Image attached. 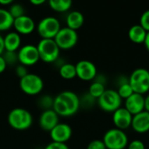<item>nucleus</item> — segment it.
Instances as JSON below:
<instances>
[{"label":"nucleus","instance_id":"1","mask_svg":"<svg viewBox=\"0 0 149 149\" xmlns=\"http://www.w3.org/2000/svg\"><path fill=\"white\" fill-rule=\"evenodd\" d=\"M79 107V97L72 91H64L54 98L52 110L58 116L69 117L74 115Z\"/></svg>","mask_w":149,"mask_h":149},{"label":"nucleus","instance_id":"2","mask_svg":"<svg viewBox=\"0 0 149 149\" xmlns=\"http://www.w3.org/2000/svg\"><path fill=\"white\" fill-rule=\"evenodd\" d=\"M7 120L12 128L19 131L30 128L33 121L31 113L28 110L21 107L12 109L8 114Z\"/></svg>","mask_w":149,"mask_h":149},{"label":"nucleus","instance_id":"3","mask_svg":"<svg viewBox=\"0 0 149 149\" xmlns=\"http://www.w3.org/2000/svg\"><path fill=\"white\" fill-rule=\"evenodd\" d=\"M102 141L107 149H125L128 145V137L126 133L116 127L107 130Z\"/></svg>","mask_w":149,"mask_h":149},{"label":"nucleus","instance_id":"4","mask_svg":"<svg viewBox=\"0 0 149 149\" xmlns=\"http://www.w3.org/2000/svg\"><path fill=\"white\" fill-rule=\"evenodd\" d=\"M39 58L45 63L55 62L60 52V49L56 44L54 39H45L41 38L37 45Z\"/></svg>","mask_w":149,"mask_h":149},{"label":"nucleus","instance_id":"5","mask_svg":"<svg viewBox=\"0 0 149 149\" xmlns=\"http://www.w3.org/2000/svg\"><path fill=\"white\" fill-rule=\"evenodd\" d=\"M128 83L134 93L143 95L149 91V71L145 68L135 69L130 75Z\"/></svg>","mask_w":149,"mask_h":149},{"label":"nucleus","instance_id":"6","mask_svg":"<svg viewBox=\"0 0 149 149\" xmlns=\"http://www.w3.org/2000/svg\"><path fill=\"white\" fill-rule=\"evenodd\" d=\"M60 29V23L55 17H45L37 25L38 35L45 39H54Z\"/></svg>","mask_w":149,"mask_h":149},{"label":"nucleus","instance_id":"7","mask_svg":"<svg viewBox=\"0 0 149 149\" xmlns=\"http://www.w3.org/2000/svg\"><path fill=\"white\" fill-rule=\"evenodd\" d=\"M19 86L23 93L33 96L42 92L44 88V81L40 76L34 73H28L25 77L20 79Z\"/></svg>","mask_w":149,"mask_h":149},{"label":"nucleus","instance_id":"8","mask_svg":"<svg viewBox=\"0 0 149 149\" xmlns=\"http://www.w3.org/2000/svg\"><path fill=\"white\" fill-rule=\"evenodd\" d=\"M122 99L117 91L113 89L106 90L105 93L98 99L99 107L105 112L113 113L120 107Z\"/></svg>","mask_w":149,"mask_h":149},{"label":"nucleus","instance_id":"9","mask_svg":"<svg viewBox=\"0 0 149 149\" xmlns=\"http://www.w3.org/2000/svg\"><path fill=\"white\" fill-rule=\"evenodd\" d=\"M79 36L76 31L68 27H64L59 30L54 40L60 50H70L78 43Z\"/></svg>","mask_w":149,"mask_h":149},{"label":"nucleus","instance_id":"10","mask_svg":"<svg viewBox=\"0 0 149 149\" xmlns=\"http://www.w3.org/2000/svg\"><path fill=\"white\" fill-rule=\"evenodd\" d=\"M17 59L20 65L26 67L36 65L38 60H40L37 46L33 45H25L22 46L17 52Z\"/></svg>","mask_w":149,"mask_h":149},{"label":"nucleus","instance_id":"11","mask_svg":"<svg viewBox=\"0 0 149 149\" xmlns=\"http://www.w3.org/2000/svg\"><path fill=\"white\" fill-rule=\"evenodd\" d=\"M77 77L84 81H90L96 78L97 68L95 65L89 60H80L76 65Z\"/></svg>","mask_w":149,"mask_h":149},{"label":"nucleus","instance_id":"12","mask_svg":"<svg viewBox=\"0 0 149 149\" xmlns=\"http://www.w3.org/2000/svg\"><path fill=\"white\" fill-rule=\"evenodd\" d=\"M72 127L66 123H58L51 132L50 137L52 141L58 143H66L72 137Z\"/></svg>","mask_w":149,"mask_h":149},{"label":"nucleus","instance_id":"13","mask_svg":"<svg viewBox=\"0 0 149 149\" xmlns=\"http://www.w3.org/2000/svg\"><path fill=\"white\" fill-rule=\"evenodd\" d=\"M133 120V115L125 108L120 107L113 114V121L116 128L120 130H125L131 127Z\"/></svg>","mask_w":149,"mask_h":149},{"label":"nucleus","instance_id":"14","mask_svg":"<svg viewBox=\"0 0 149 149\" xmlns=\"http://www.w3.org/2000/svg\"><path fill=\"white\" fill-rule=\"evenodd\" d=\"M58 123V115L52 109L43 111L38 119L39 127L47 132H51Z\"/></svg>","mask_w":149,"mask_h":149},{"label":"nucleus","instance_id":"15","mask_svg":"<svg viewBox=\"0 0 149 149\" xmlns=\"http://www.w3.org/2000/svg\"><path fill=\"white\" fill-rule=\"evenodd\" d=\"M13 27L19 35H28L35 30V22L31 17L24 15L14 19Z\"/></svg>","mask_w":149,"mask_h":149},{"label":"nucleus","instance_id":"16","mask_svg":"<svg viewBox=\"0 0 149 149\" xmlns=\"http://www.w3.org/2000/svg\"><path fill=\"white\" fill-rule=\"evenodd\" d=\"M125 108L134 116L144 111V97L141 94L134 93L125 101Z\"/></svg>","mask_w":149,"mask_h":149},{"label":"nucleus","instance_id":"17","mask_svg":"<svg viewBox=\"0 0 149 149\" xmlns=\"http://www.w3.org/2000/svg\"><path fill=\"white\" fill-rule=\"evenodd\" d=\"M131 127L139 134H145L149 131V113L141 112L133 116Z\"/></svg>","mask_w":149,"mask_h":149},{"label":"nucleus","instance_id":"18","mask_svg":"<svg viewBox=\"0 0 149 149\" xmlns=\"http://www.w3.org/2000/svg\"><path fill=\"white\" fill-rule=\"evenodd\" d=\"M3 43L5 52H17L18 49H20L21 37L16 31L9 32L3 38Z\"/></svg>","mask_w":149,"mask_h":149},{"label":"nucleus","instance_id":"19","mask_svg":"<svg viewBox=\"0 0 149 149\" xmlns=\"http://www.w3.org/2000/svg\"><path fill=\"white\" fill-rule=\"evenodd\" d=\"M84 22H85L84 15L79 10L71 11L66 17V25H67L66 27L76 31L82 27Z\"/></svg>","mask_w":149,"mask_h":149},{"label":"nucleus","instance_id":"20","mask_svg":"<svg viewBox=\"0 0 149 149\" xmlns=\"http://www.w3.org/2000/svg\"><path fill=\"white\" fill-rule=\"evenodd\" d=\"M147 33L148 31L140 24H134L128 31V38L133 43L144 44Z\"/></svg>","mask_w":149,"mask_h":149},{"label":"nucleus","instance_id":"21","mask_svg":"<svg viewBox=\"0 0 149 149\" xmlns=\"http://www.w3.org/2000/svg\"><path fill=\"white\" fill-rule=\"evenodd\" d=\"M14 18L7 9L0 8V31H4L13 26Z\"/></svg>","mask_w":149,"mask_h":149},{"label":"nucleus","instance_id":"22","mask_svg":"<svg viewBox=\"0 0 149 149\" xmlns=\"http://www.w3.org/2000/svg\"><path fill=\"white\" fill-rule=\"evenodd\" d=\"M58 72L60 77L64 79H72L77 77L75 65H72L71 63L63 64L59 67Z\"/></svg>","mask_w":149,"mask_h":149},{"label":"nucleus","instance_id":"23","mask_svg":"<svg viewBox=\"0 0 149 149\" xmlns=\"http://www.w3.org/2000/svg\"><path fill=\"white\" fill-rule=\"evenodd\" d=\"M72 2L71 0H50L49 5L52 10L57 12H65L72 7Z\"/></svg>","mask_w":149,"mask_h":149},{"label":"nucleus","instance_id":"24","mask_svg":"<svg viewBox=\"0 0 149 149\" xmlns=\"http://www.w3.org/2000/svg\"><path fill=\"white\" fill-rule=\"evenodd\" d=\"M105 91L106 88L104 84L98 81H94L89 86V94L94 99H99L105 93Z\"/></svg>","mask_w":149,"mask_h":149},{"label":"nucleus","instance_id":"25","mask_svg":"<svg viewBox=\"0 0 149 149\" xmlns=\"http://www.w3.org/2000/svg\"><path fill=\"white\" fill-rule=\"evenodd\" d=\"M117 93H119V95L121 99L127 100V98H129L134 93V90L128 82H125V83L120 84Z\"/></svg>","mask_w":149,"mask_h":149},{"label":"nucleus","instance_id":"26","mask_svg":"<svg viewBox=\"0 0 149 149\" xmlns=\"http://www.w3.org/2000/svg\"><path fill=\"white\" fill-rule=\"evenodd\" d=\"M8 10L14 19L25 15L24 14V9L23 5L20 3H13L12 4H10V9Z\"/></svg>","mask_w":149,"mask_h":149},{"label":"nucleus","instance_id":"27","mask_svg":"<svg viewBox=\"0 0 149 149\" xmlns=\"http://www.w3.org/2000/svg\"><path fill=\"white\" fill-rule=\"evenodd\" d=\"M53 101H54V99H52L51 96H49V95H44V96H42L39 99V100H38V106L41 108H43L44 111L49 110V109H52Z\"/></svg>","mask_w":149,"mask_h":149},{"label":"nucleus","instance_id":"28","mask_svg":"<svg viewBox=\"0 0 149 149\" xmlns=\"http://www.w3.org/2000/svg\"><path fill=\"white\" fill-rule=\"evenodd\" d=\"M3 57L7 65H12L16 62L18 61L17 53L16 52H5L3 53Z\"/></svg>","mask_w":149,"mask_h":149},{"label":"nucleus","instance_id":"29","mask_svg":"<svg viewBox=\"0 0 149 149\" xmlns=\"http://www.w3.org/2000/svg\"><path fill=\"white\" fill-rule=\"evenodd\" d=\"M140 25L147 31H149V10L141 14L140 18Z\"/></svg>","mask_w":149,"mask_h":149},{"label":"nucleus","instance_id":"30","mask_svg":"<svg viewBox=\"0 0 149 149\" xmlns=\"http://www.w3.org/2000/svg\"><path fill=\"white\" fill-rule=\"evenodd\" d=\"M86 149H107V148H106L103 141H101V140H93L88 144Z\"/></svg>","mask_w":149,"mask_h":149},{"label":"nucleus","instance_id":"31","mask_svg":"<svg viewBox=\"0 0 149 149\" xmlns=\"http://www.w3.org/2000/svg\"><path fill=\"white\" fill-rule=\"evenodd\" d=\"M127 149H145V144L140 140H134L128 145Z\"/></svg>","mask_w":149,"mask_h":149},{"label":"nucleus","instance_id":"32","mask_svg":"<svg viewBox=\"0 0 149 149\" xmlns=\"http://www.w3.org/2000/svg\"><path fill=\"white\" fill-rule=\"evenodd\" d=\"M45 149H70L69 147L66 145V143H58V142H53L52 141L49 143Z\"/></svg>","mask_w":149,"mask_h":149},{"label":"nucleus","instance_id":"33","mask_svg":"<svg viewBox=\"0 0 149 149\" xmlns=\"http://www.w3.org/2000/svg\"><path fill=\"white\" fill-rule=\"evenodd\" d=\"M28 71H27V68L26 66L23 65H18L17 67H16V74L17 76L19 78V79H22L24 77H25L27 74H28Z\"/></svg>","mask_w":149,"mask_h":149},{"label":"nucleus","instance_id":"34","mask_svg":"<svg viewBox=\"0 0 149 149\" xmlns=\"http://www.w3.org/2000/svg\"><path fill=\"white\" fill-rule=\"evenodd\" d=\"M7 67V64L3 57V55H0V73L3 72L6 70Z\"/></svg>","mask_w":149,"mask_h":149},{"label":"nucleus","instance_id":"35","mask_svg":"<svg viewBox=\"0 0 149 149\" xmlns=\"http://www.w3.org/2000/svg\"><path fill=\"white\" fill-rule=\"evenodd\" d=\"M144 111L149 113V94L148 96L144 97Z\"/></svg>","mask_w":149,"mask_h":149},{"label":"nucleus","instance_id":"36","mask_svg":"<svg viewBox=\"0 0 149 149\" xmlns=\"http://www.w3.org/2000/svg\"><path fill=\"white\" fill-rule=\"evenodd\" d=\"M4 43H3V37L0 35V55H3L4 52Z\"/></svg>","mask_w":149,"mask_h":149},{"label":"nucleus","instance_id":"37","mask_svg":"<svg viewBox=\"0 0 149 149\" xmlns=\"http://www.w3.org/2000/svg\"><path fill=\"white\" fill-rule=\"evenodd\" d=\"M13 3L12 0H0V5L5 6V5H10Z\"/></svg>","mask_w":149,"mask_h":149},{"label":"nucleus","instance_id":"38","mask_svg":"<svg viewBox=\"0 0 149 149\" xmlns=\"http://www.w3.org/2000/svg\"><path fill=\"white\" fill-rule=\"evenodd\" d=\"M144 45H145L146 49L149 52V31H148V33H147V36H146V38L144 41Z\"/></svg>","mask_w":149,"mask_h":149},{"label":"nucleus","instance_id":"39","mask_svg":"<svg viewBox=\"0 0 149 149\" xmlns=\"http://www.w3.org/2000/svg\"><path fill=\"white\" fill-rule=\"evenodd\" d=\"M45 1V0H31V3L33 5H40L43 4Z\"/></svg>","mask_w":149,"mask_h":149}]
</instances>
